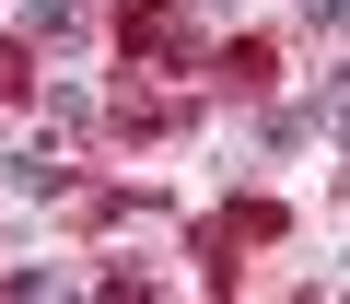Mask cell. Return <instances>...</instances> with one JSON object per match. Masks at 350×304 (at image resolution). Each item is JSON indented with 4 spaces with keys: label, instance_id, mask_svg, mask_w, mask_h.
<instances>
[{
    "label": "cell",
    "instance_id": "6da1fadb",
    "mask_svg": "<svg viewBox=\"0 0 350 304\" xmlns=\"http://www.w3.org/2000/svg\"><path fill=\"white\" fill-rule=\"evenodd\" d=\"M12 94H24V59H12V47H0V105H12Z\"/></svg>",
    "mask_w": 350,
    "mask_h": 304
}]
</instances>
